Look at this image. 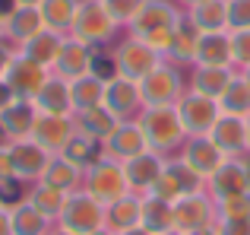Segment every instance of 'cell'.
Instances as JSON below:
<instances>
[{
	"instance_id": "25",
	"label": "cell",
	"mask_w": 250,
	"mask_h": 235,
	"mask_svg": "<svg viewBox=\"0 0 250 235\" xmlns=\"http://www.w3.org/2000/svg\"><path fill=\"white\" fill-rule=\"evenodd\" d=\"M32 105L42 115H73V102H70V83L51 73L48 83L38 89V95L32 99Z\"/></svg>"
},
{
	"instance_id": "7",
	"label": "cell",
	"mask_w": 250,
	"mask_h": 235,
	"mask_svg": "<svg viewBox=\"0 0 250 235\" xmlns=\"http://www.w3.org/2000/svg\"><path fill=\"white\" fill-rule=\"evenodd\" d=\"M215 223V200L212 194L203 188V191L184 194L181 200H174V229L190 235L196 229H206Z\"/></svg>"
},
{
	"instance_id": "30",
	"label": "cell",
	"mask_w": 250,
	"mask_h": 235,
	"mask_svg": "<svg viewBox=\"0 0 250 235\" xmlns=\"http://www.w3.org/2000/svg\"><path fill=\"white\" fill-rule=\"evenodd\" d=\"M187 19L200 32L228 29V0H203V3H196V6H187Z\"/></svg>"
},
{
	"instance_id": "27",
	"label": "cell",
	"mask_w": 250,
	"mask_h": 235,
	"mask_svg": "<svg viewBox=\"0 0 250 235\" xmlns=\"http://www.w3.org/2000/svg\"><path fill=\"white\" fill-rule=\"evenodd\" d=\"M42 29H44V23H42V13H38V6H16V10H13L10 16L3 19V35L10 38L16 48L25 42V38L38 35Z\"/></svg>"
},
{
	"instance_id": "3",
	"label": "cell",
	"mask_w": 250,
	"mask_h": 235,
	"mask_svg": "<svg viewBox=\"0 0 250 235\" xmlns=\"http://www.w3.org/2000/svg\"><path fill=\"white\" fill-rule=\"evenodd\" d=\"M83 191H89L98 204H114L117 197L130 194L127 188V175H124V165L114 162L111 156H102L95 165H89L83 172Z\"/></svg>"
},
{
	"instance_id": "9",
	"label": "cell",
	"mask_w": 250,
	"mask_h": 235,
	"mask_svg": "<svg viewBox=\"0 0 250 235\" xmlns=\"http://www.w3.org/2000/svg\"><path fill=\"white\" fill-rule=\"evenodd\" d=\"M3 149H6V156H10V162H13V172H16V178L22 181V185L42 181L44 168H48V162H51V153L44 146H38L32 137H25V140H10Z\"/></svg>"
},
{
	"instance_id": "41",
	"label": "cell",
	"mask_w": 250,
	"mask_h": 235,
	"mask_svg": "<svg viewBox=\"0 0 250 235\" xmlns=\"http://www.w3.org/2000/svg\"><path fill=\"white\" fill-rule=\"evenodd\" d=\"M174 25H177V23H174ZM174 25H168V29H152V32H146V35H136V38H143V42H146L149 48L155 51V54L168 61L171 42H174Z\"/></svg>"
},
{
	"instance_id": "5",
	"label": "cell",
	"mask_w": 250,
	"mask_h": 235,
	"mask_svg": "<svg viewBox=\"0 0 250 235\" xmlns=\"http://www.w3.org/2000/svg\"><path fill=\"white\" fill-rule=\"evenodd\" d=\"M114 32H117V23H114V16L104 10L102 0H83L80 10H76L73 25H70V35L95 48V45L111 42Z\"/></svg>"
},
{
	"instance_id": "22",
	"label": "cell",
	"mask_w": 250,
	"mask_h": 235,
	"mask_svg": "<svg viewBox=\"0 0 250 235\" xmlns=\"http://www.w3.org/2000/svg\"><path fill=\"white\" fill-rule=\"evenodd\" d=\"M177 19H181V10L174 3H168V0H146L143 10L136 13V19L130 23V29H133V35H146L152 29H168Z\"/></svg>"
},
{
	"instance_id": "51",
	"label": "cell",
	"mask_w": 250,
	"mask_h": 235,
	"mask_svg": "<svg viewBox=\"0 0 250 235\" xmlns=\"http://www.w3.org/2000/svg\"><path fill=\"white\" fill-rule=\"evenodd\" d=\"M124 235H152V232L143 229V226H136V229H130V232H124Z\"/></svg>"
},
{
	"instance_id": "14",
	"label": "cell",
	"mask_w": 250,
	"mask_h": 235,
	"mask_svg": "<svg viewBox=\"0 0 250 235\" xmlns=\"http://www.w3.org/2000/svg\"><path fill=\"white\" fill-rule=\"evenodd\" d=\"M177 159H181L193 175H200L203 181H209V175H212L215 168H219L222 162L228 159V156L212 143V137L203 134V137H187V140H184V146H181V156H177Z\"/></svg>"
},
{
	"instance_id": "45",
	"label": "cell",
	"mask_w": 250,
	"mask_h": 235,
	"mask_svg": "<svg viewBox=\"0 0 250 235\" xmlns=\"http://www.w3.org/2000/svg\"><path fill=\"white\" fill-rule=\"evenodd\" d=\"M16 172H13V162H10V156H6V149H0V191L3 188H10V185H16Z\"/></svg>"
},
{
	"instance_id": "18",
	"label": "cell",
	"mask_w": 250,
	"mask_h": 235,
	"mask_svg": "<svg viewBox=\"0 0 250 235\" xmlns=\"http://www.w3.org/2000/svg\"><path fill=\"white\" fill-rule=\"evenodd\" d=\"M162 168H165V156L152 153V149H146V153L133 156L130 162H124V175H127L130 194H140V197H146V194L152 191L155 178L162 175Z\"/></svg>"
},
{
	"instance_id": "12",
	"label": "cell",
	"mask_w": 250,
	"mask_h": 235,
	"mask_svg": "<svg viewBox=\"0 0 250 235\" xmlns=\"http://www.w3.org/2000/svg\"><path fill=\"white\" fill-rule=\"evenodd\" d=\"M48 76H51L48 67L29 61L25 54H19V51H16V57H13V64L6 67V76H3V80H6V86L13 89V95H16V99L32 102L38 95V89L48 83Z\"/></svg>"
},
{
	"instance_id": "29",
	"label": "cell",
	"mask_w": 250,
	"mask_h": 235,
	"mask_svg": "<svg viewBox=\"0 0 250 235\" xmlns=\"http://www.w3.org/2000/svg\"><path fill=\"white\" fill-rule=\"evenodd\" d=\"M10 219H13V235H48L54 229V223L48 216H42L25 197L10 204Z\"/></svg>"
},
{
	"instance_id": "21",
	"label": "cell",
	"mask_w": 250,
	"mask_h": 235,
	"mask_svg": "<svg viewBox=\"0 0 250 235\" xmlns=\"http://www.w3.org/2000/svg\"><path fill=\"white\" fill-rule=\"evenodd\" d=\"M140 216H143V197L140 194H124L114 204L104 207V229L111 235H124L140 226Z\"/></svg>"
},
{
	"instance_id": "47",
	"label": "cell",
	"mask_w": 250,
	"mask_h": 235,
	"mask_svg": "<svg viewBox=\"0 0 250 235\" xmlns=\"http://www.w3.org/2000/svg\"><path fill=\"white\" fill-rule=\"evenodd\" d=\"M0 235H13V219H10V207H0Z\"/></svg>"
},
{
	"instance_id": "57",
	"label": "cell",
	"mask_w": 250,
	"mask_h": 235,
	"mask_svg": "<svg viewBox=\"0 0 250 235\" xmlns=\"http://www.w3.org/2000/svg\"><path fill=\"white\" fill-rule=\"evenodd\" d=\"M3 38H6V35H3V19H0V42H3Z\"/></svg>"
},
{
	"instance_id": "43",
	"label": "cell",
	"mask_w": 250,
	"mask_h": 235,
	"mask_svg": "<svg viewBox=\"0 0 250 235\" xmlns=\"http://www.w3.org/2000/svg\"><path fill=\"white\" fill-rule=\"evenodd\" d=\"M250 29V0H228V32Z\"/></svg>"
},
{
	"instance_id": "44",
	"label": "cell",
	"mask_w": 250,
	"mask_h": 235,
	"mask_svg": "<svg viewBox=\"0 0 250 235\" xmlns=\"http://www.w3.org/2000/svg\"><path fill=\"white\" fill-rule=\"evenodd\" d=\"M219 235H250V219H215Z\"/></svg>"
},
{
	"instance_id": "2",
	"label": "cell",
	"mask_w": 250,
	"mask_h": 235,
	"mask_svg": "<svg viewBox=\"0 0 250 235\" xmlns=\"http://www.w3.org/2000/svg\"><path fill=\"white\" fill-rule=\"evenodd\" d=\"M57 226L67 232H76V235H92L98 229H104V204H98L89 191H73L67 194L63 200V210L57 216Z\"/></svg>"
},
{
	"instance_id": "16",
	"label": "cell",
	"mask_w": 250,
	"mask_h": 235,
	"mask_svg": "<svg viewBox=\"0 0 250 235\" xmlns=\"http://www.w3.org/2000/svg\"><path fill=\"white\" fill-rule=\"evenodd\" d=\"M104 108L117 118V121H133L143 112V95L140 83L124 80V76H111L104 83Z\"/></svg>"
},
{
	"instance_id": "55",
	"label": "cell",
	"mask_w": 250,
	"mask_h": 235,
	"mask_svg": "<svg viewBox=\"0 0 250 235\" xmlns=\"http://www.w3.org/2000/svg\"><path fill=\"white\" fill-rule=\"evenodd\" d=\"M181 3H187V6H196V3H203V0H181Z\"/></svg>"
},
{
	"instance_id": "1",
	"label": "cell",
	"mask_w": 250,
	"mask_h": 235,
	"mask_svg": "<svg viewBox=\"0 0 250 235\" xmlns=\"http://www.w3.org/2000/svg\"><path fill=\"white\" fill-rule=\"evenodd\" d=\"M136 124H140L143 137H146V146L159 156H171L184 146L187 140V130L181 124V115H177L174 105H155V108H143L136 115Z\"/></svg>"
},
{
	"instance_id": "13",
	"label": "cell",
	"mask_w": 250,
	"mask_h": 235,
	"mask_svg": "<svg viewBox=\"0 0 250 235\" xmlns=\"http://www.w3.org/2000/svg\"><path fill=\"white\" fill-rule=\"evenodd\" d=\"M76 134H80V130H76L73 115H42L38 112L35 124H32V140H35L38 146H44L51 156L63 153V146H67Z\"/></svg>"
},
{
	"instance_id": "35",
	"label": "cell",
	"mask_w": 250,
	"mask_h": 235,
	"mask_svg": "<svg viewBox=\"0 0 250 235\" xmlns=\"http://www.w3.org/2000/svg\"><path fill=\"white\" fill-rule=\"evenodd\" d=\"M104 83L102 76L95 73H85L80 80L70 83V102H73V115L76 112H85V108H95V105H104Z\"/></svg>"
},
{
	"instance_id": "59",
	"label": "cell",
	"mask_w": 250,
	"mask_h": 235,
	"mask_svg": "<svg viewBox=\"0 0 250 235\" xmlns=\"http://www.w3.org/2000/svg\"><path fill=\"white\" fill-rule=\"evenodd\" d=\"M0 207H6V204H3V194H0Z\"/></svg>"
},
{
	"instance_id": "6",
	"label": "cell",
	"mask_w": 250,
	"mask_h": 235,
	"mask_svg": "<svg viewBox=\"0 0 250 235\" xmlns=\"http://www.w3.org/2000/svg\"><path fill=\"white\" fill-rule=\"evenodd\" d=\"M111 61H114V73L117 76L140 83L143 76H149L162 61H165V57H159L146 42H143V38L130 35V38H124V42L117 45V51H114V57H111Z\"/></svg>"
},
{
	"instance_id": "36",
	"label": "cell",
	"mask_w": 250,
	"mask_h": 235,
	"mask_svg": "<svg viewBox=\"0 0 250 235\" xmlns=\"http://www.w3.org/2000/svg\"><path fill=\"white\" fill-rule=\"evenodd\" d=\"M25 200H29V204L42 213V216H48L51 223L57 226V216H61V210H63L67 194L57 191V188H51V185H44V181H35V188H29V191H25Z\"/></svg>"
},
{
	"instance_id": "31",
	"label": "cell",
	"mask_w": 250,
	"mask_h": 235,
	"mask_svg": "<svg viewBox=\"0 0 250 235\" xmlns=\"http://www.w3.org/2000/svg\"><path fill=\"white\" fill-rule=\"evenodd\" d=\"M80 3L83 0H42V3H38V13H42L44 29L70 35V25H73V19H76Z\"/></svg>"
},
{
	"instance_id": "42",
	"label": "cell",
	"mask_w": 250,
	"mask_h": 235,
	"mask_svg": "<svg viewBox=\"0 0 250 235\" xmlns=\"http://www.w3.org/2000/svg\"><path fill=\"white\" fill-rule=\"evenodd\" d=\"M231 54H234V67L238 70L250 67V29L231 32Z\"/></svg>"
},
{
	"instance_id": "37",
	"label": "cell",
	"mask_w": 250,
	"mask_h": 235,
	"mask_svg": "<svg viewBox=\"0 0 250 235\" xmlns=\"http://www.w3.org/2000/svg\"><path fill=\"white\" fill-rule=\"evenodd\" d=\"M219 112L222 115H238V118H247L250 115V83L241 73L234 76V80L228 83V89L222 93Z\"/></svg>"
},
{
	"instance_id": "38",
	"label": "cell",
	"mask_w": 250,
	"mask_h": 235,
	"mask_svg": "<svg viewBox=\"0 0 250 235\" xmlns=\"http://www.w3.org/2000/svg\"><path fill=\"white\" fill-rule=\"evenodd\" d=\"M61 156H67L70 162H76V165H80L83 172H85L89 165H95V162L104 156V143H102V140H92V137L76 134L73 140L63 146V153H61Z\"/></svg>"
},
{
	"instance_id": "8",
	"label": "cell",
	"mask_w": 250,
	"mask_h": 235,
	"mask_svg": "<svg viewBox=\"0 0 250 235\" xmlns=\"http://www.w3.org/2000/svg\"><path fill=\"white\" fill-rule=\"evenodd\" d=\"M206 191L212 194V200L250 194V162L244 159V156H231V159H225L212 175H209Z\"/></svg>"
},
{
	"instance_id": "54",
	"label": "cell",
	"mask_w": 250,
	"mask_h": 235,
	"mask_svg": "<svg viewBox=\"0 0 250 235\" xmlns=\"http://www.w3.org/2000/svg\"><path fill=\"white\" fill-rule=\"evenodd\" d=\"M241 76H244V80L250 83V67H244V70H241Z\"/></svg>"
},
{
	"instance_id": "19",
	"label": "cell",
	"mask_w": 250,
	"mask_h": 235,
	"mask_svg": "<svg viewBox=\"0 0 250 235\" xmlns=\"http://www.w3.org/2000/svg\"><path fill=\"white\" fill-rule=\"evenodd\" d=\"M212 143L222 149V153L231 159V156H244L250 153V140H247V118L238 115H219L215 127L209 130Z\"/></svg>"
},
{
	"instance_id": "10",
	"label": "cell",
	"mask_w": 250,
	"mask_h": 235,
	"mask_svg": "<svg viewBox=\"0 0 250 235\" xmlns=\"http://www.w3.org/2000/svg\"><path fill=\"white\" fill-rule=\"evenodd\" d=\"M177 115H181V124L184 130H187V137H203L209 134V130L215 127V121H219V102L215 99H206V95L200 93H184L181 99H177Z\"/></svg>"
},
{
	"instance_id": "20",
	"label": "cell",
	"mask_w": 250,
	"mask_h": 235,
	"mask_svg": "<svg viewBox=\"0 0 250 235\" xmlns=\"http://www.w3.org/2000/svg\"><path fill=\"white\" fill-rule=\"evenodd\" d=\"M196 67H234V54H231V32H200L196 42V54H193Z\"/></svg>"
},
{
	"instance_id": "28",
	"label": "cell",
	"mask_w": 250,
	"mask_h": 235,
	"mask_svg": "<svg viewBox=\"0 0 250 235\" xmlns=\"http://www.w3.org/2000/svg\"><path fill=\"white\" fill-rule=\"evenodd\" d=\"M42 181L44 185H51V188H57V191H63V194H73V191H80L83 188V168L76 165V162H70L67 156H51V162H48V168H44V175H42Z\"/></svg>"
},
{
	"instance_id": "39",
	"label": "cell",
	"mask_w": 250,
	"mask_h": 235,
	"mask_svg": "<svg viewBox=\"0 0 250 235\" xmlns=\"http://www.w3.org/2000/svg\"><path fill=\"white\" fill-rule=\"evenodd\" d=\"M215 219H250V194L215 200Z\"/></svg>"
},
{
	"instance_id": "15",
	"label": "cell",
	"mask_w": 250,
	"mask_h": 235,
	"mask_svg": "<svg viewBox=\"0 0 250 235\" xmlns=\"http://www.w3.org/2000/svg\"><path fill=\"white\" fill-rule=\"evenodd\" d=\"M92 64H95V51H92V45H85V42H80V38H73V35H67V38H63L61 54H57V61H54V67H51V73L61 76V80H67V83H73V80H80V76L92 73Z\"/></svg>"
},
{
	"instance_id": "49",
	"label": "cell",
	"mask_w": 250,
	"mask_h": 235,
	"mask_svg": "<svg viewBox=\"0 0 250 235\" xmlns=\"http://www.w3.org/2000/svg\"><path fill=\"white\" fill-rule=\"evenodd\" d=\"M16 6H19L16 0H0V19H6V16H10L13 10H16Z\"/></svg>"
},
{
	"instance_id": "58",
	"label": "cell",
	"mask_w": 250,
	"mask_h": 235,
	"mask_svg": "<svg viewBox=\"0 0 250 235\" xmlns=\"http://www.w3.org/2000/svg\"><path fill=\"white\" fill-rule=\"evenodd\" d=\"M247 140H250V115H247Z\"/></svg>"
},
{
	"instance_id": "56",
	"label": "cell",
	"mask_w": 250,
	"mask_h": 235,
	"mask_svg": "<svg viewBox=\"0 0 250 235\" xmlns=\"http://www.w3.org/2000/svg\"><path fill=\"white\" fill-rule=\"evenodd\" d=\"M162 235H184V232H177V229H168V232H162Z\"/></svg>"
},
{
	"instance_id": "50",
	"label": "cell",
	"mask_w": 250,
	"mask_h": 235,
	"mask_svg": "<svg viewBox=\"0 0 250 235\" xmlns=\"http://www.w3.org/2000/svg\"><path fill=\"white\" fill-rule=\"evenodd\" d=\"M190 235H219V232H215V223H212V226H206V229H196V232H190Z\"/></svg>"
},
{
	"instance_id": "23",
	"label": "cell",
	"mask_w": 250,
	"mask_h": 235,
	"mask_svg": "<svg viewBox=\"0 0 250 235\" xmlns=\"http://www.w3.org/2000/svg\"><path fill=\"white\" fill-rule=\"evenodd\" d=\"M35 118H38V108L32 105V102L13 99L10 105L0 112V130L6 134V140H25V137H32Z\"/></svg>"
},
{
	"instance_id": "24",
	"label": "cell",
	"mask_w": 250,
	"mask_h": 235,
	"mask_svg": "<svg viewBox=\"0 0 250 235\" xmlns=\"http://www.w3.org/2000/svg\"><path fill=\"white\" fill-rule=\"evenodd\" d=\"M63 38L67 35H61V32H51V29H42L38 35H32V38H25L22 45H19V54H25L29 61H35V64H42V67H54V61H57V54H61V48H63Z\"/></svg>"
},
{
	"instance_id": "32",
	"label": "cell",
	"mask_w": 250,
	"mask_h": 235,
	"mask_svg": "<svg viewBox=\"0 0 250 235\" xmlns=\"http://www.w3.org/2000/svg\"><path fill=\"white\" fill-rule=\"evenodd\" d=\"M76 130L83 137H92V140H108L111 130L117 127V118L108 112L104 105H95V108H85V112H76Z\"/></svg>"
},
{
	"instance_id": "4",
	"label": "cell",
	"mask_w": 250,
	"mask_h": 235,
	"mask_svg": "<svg viewBox=\"0 0 250 235\" xmlns=\"http://www.w3.org/2000/svg\"><path fill=\"white\" fill-rule=\"evenodd\" d=\"M187 93L184 89V76L181 67L171 61H162L149 76L140 80V95H143V108H155V105H177V99Z\"/></svg>"
},
{
	"instance_id": "53",
	"label": "cell",
	"mask_w": 250,
	"mask_h": 235,
	"mask_svg": "<svg viewBox=\"0 0 250 235\" xmlns=\"http://www.w3.org/2000/svg\"><path fill=\"white\" fill-rule=\"evenodd\" d=\"M16 3H19V6H38L42 0H16Z\"/></svg>"
},
{
	"instance_id": "33",
	"label": "cell",
	"mask_w": 250,
	"mask_h": 235,
	"mask_svg": "<svg viewBox=\"0 0 250 235\" xmlns=\"http://www.w3.org/2000/svg\"><path fill=\"white\" fill-rule=\"evenodd\" d=\"M140 226H143V229H149L152 235H162V232L174 229V204L155 197V194H146V197H143Z\"/></svg>"
},
{
	"instance_id": "52",
	"label": "cell",
	"mask_w": 250,
	"mask_h": 235,
	"mask_svg": "<svg viewBox=\"0 0 250 235\" xmlns=\"http://www.w3.org/2000/svg\"><path fill=\"white\" fill-rule=\"evenodd\" d=\"M48 235H76V232H67V229H61V226H54V229H51Z\"/></svg>"
},
{
	"instance_id": "48",
	"label": "cell",
	"mask_w": 250,
	"mask_h": 235,
	"mask_svg": "<svg viewBox=\"0 0 250 235\" xmlns=\"http://www.w3.org/2000/svg\"><path fill=\"white\" fill-rule=\"evenodd\" d=\"M13 99H16V95H13V89L6 86V80H0V112H3V108L10 105Z\"/></svg>"
},
{
	"instance_id": "11",
	"label": "cell",
	"mask_w": 250,
	"mask_h": 235,
	"mask_svg": "<svg viewBox=\"0 0 250 235\" xmlns=\"http://www.w3.org/2000/svg\"><path fill=\"white\" fill-rule=\"evenodd\" d=\"M203 188H206V181H203L200 175L190 172L181 159H165V168H162V175L155 178V185H152V191H149V194H155V197L174 204V200H181L184 194L203 191Z\"/></svg>"
},
{
	"instance_id": "34",
	"label": "cell",
	"mask_w": 250,
	"mask_h": 235,
	"mask_svg": "<svg viewBox=\"0 0 250 235\" xmlns=\"http://www.w3.org/2000/svg\"><path fill=\"white\" fill-rule=\"evenodd\" d=\"M196 42H200V29L187 19V13H181L174 25V42H171V54L168 61L171 64H193V54H196Z\"/></svg>"
},
{
	"instance_id": "17",
	"label": "cell",
	"mask_w": 250,
	"mask_h": 235,
	"mask_svg": "<svg viewBox=\"0 0 250 235\" xmlns=\"http://www.w3.org/2000/svg\"><path fill=\"white\" fill-rule=\"evenodd\" d=\"M146 137H143V130H140V124H136V118L133 121H117V127L111 130V137L104 140V156H111L114 162H130L133 156H140V153H146Z\"/></svg>"
},
{
	"instance_id": "46",
	"label": "cell",
	"mask_w": 250,
	"mask_h": 235,
	"mask_svg": "<svg viewBox=\"0 0 250 235\" xmlns=\"http://www.w3.org/2000/svg\"><path fill=\"white\" fill-rule=\"evenodd\" d=\"M13 57H16V48H10L6 42H0V80L6 76V67L13 64Z\"/></svg>"
},
{
	"instance_id": "40",
	"label": "cell",
	"mask_w": 250,
	"mask_h": 235,
	"mask_svg": "<svg viewBox=\"0 0 250 235\" xmlns=\"http://www.w3.org/2000/svg\"><path fill=\"white\" fill-rule=\"evenodd\" d=\"M102 3H104V10L114 16L117 25H130L136 19V13L143 10L146 0H102Z\"/></svg>"
},
{
	"instance_id": "26",
	"label": "cell",
	"mask_w": 250,
	"mask_h": 235,
	"mask_svg": "<svg viewBox=\"0 0 250 235\" xmlns=\"http://www.w3.org/2000/svg\"><path fill=\"white\" fill-rule=\"evenodd\" d=\"M234 67H196L193 64V76H190V93H200L206 99H222V93L228 89V83L234 80Z\"/></svg>"
}]
</instances>
